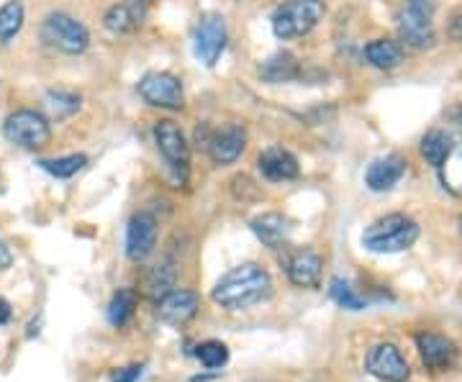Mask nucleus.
<instances>
[{
	"label": "nucleus",
	"mask_w": 462,
	"mask_h": 382,
	"mask_svg": "<svg viewBox=\"0 0 462 382\" xmlns=\"http://www.w3.org/2000/svg\"><path fill=\"white\" fill-rule=\"evenodd\" d=\"M103 26L111 33L124 36V33H132L139 29V16H136V11H134L132 5H124V3L121 5H111L106 11V16H103Z\"/></svg>",
	"instance_id": "obj_24"
},
{
	"label": "nucleus",
	"mask_w": 462,
	"mask_h": 382,
	"mask_svg": "<svg viewBox=\"0 0 462 382\" xmlns=\"http://www.w3.org/2000/svg\"><path fill=\"white\" fill-rule=\"evenodd\" d=\"M42 39H44L47 47L62 51V54H69V57L83 54L90 47V32L85 29L83 21H78L69 14H62V11L50 14V16L44 18Z\"/></svg>",
	"instance_id": "obj_5"
},
{
	"label": "nucleus",
	"mask_w": 462,
	"mask_h": 382,
	"mask_svg": "<svg viewBox=\"0 0 462 382\" xmlns=\"http://www.w3.org/2000/svg\"><path fill=\"white\" fill-rule=\"evenodd\" d=\"M329 296L331 300L339 305V308H345V311H365L367 308V300L352 287L349 280L345 277H334L329 283Z\"/></svg>",
	"instance_id": "obj_27"
},
{
	"label": "nucleus",
	"mask_w": 462,
	"mask_h": 382,
	"mask_svg": "<svg viewBox=\"0 0 462 382\" xmlns=\"http://www.w3.org/2000/svg\"><path fill=\"white\" fill-rule=\"evenodd\" d=\"M44 108L51 118L62 121V118H69L72 114L80 111V96L78 93H67V90H50L44 96Z\"/></svg>",
	"instance_id": "obj_26"
},
{
	"label": "nucleus",
	"mask_w": 462,
	"mask_h": 382,
	"mask_svg": "<svg viewBox=\"0 0 462 382\" xmlns=\"http://www.w3.org/2000/svg\"><path fill=\"white\" fill-rule=\"evenodd\" d=\"M136 93L142 96L144 103L154 105V108H165V111H180L185 105V96H182V83L170 75V72H147L139 85Z\"/></svg>",
	"instance_id": "obj_9"
},
{
	"label": "nucleus",
	"mask_w": 462,
	"mask_h": 382,
	"mask_svg": "<svg viewBox=\"0 0 462 382\" xmlns=\"http://www.w3.org/2000/svg\"><path fill=\"white\" fill-rule=\"evenodd\" d=\"M200 308V298L193 290H172L157 300V318L167 326H185L193 321Z\"/></svg>",
	"instance_id": "obj_12"
},
{
	"label": "nucleus",
	"mask_w": 462,
	"mask_h": 382,
	"mask_svg": "<svg viewBox=\"0 0 462 382\" xmlns=\"http://www.w3.org/2000/svg\"><path fill=\"white\" fill-rule=\"evenodd\" d=\"M142 372H144V365L124 367V369H118L114 375V382H136L142 377Z\"/></svg>",
	"instance_id": "obj_30"
},
{
	"label": "nucleus",
	"mask_w": 462,
	"mask_h": 382,
	"mask_svg": "<svg viewBox=\"0 0 462 382\" xmlns=\"http://www.w3.org/2000/svg\"><path fill=\"white\" fill-rule=\"evenodd\" d=\"M260 77L270 85L293 83V80H298L300 77V65H298L296 54H291V51L273 54L270 59H264L263 65H260Z\"/></svg>",
	"instance_id": "obj_19"
},
{
	"label": "nucleus",
	"mask_w": 462,
	"mask_h": 382,
	"mask_svg": "<svg viewBox=\"0 0 462 382\" xmlns=\"http://www.w3.org/2000/svg\"><path fill=\"white\" fill-rule=\"evenodd\" d=\"M11 262H14V254H11V250L0 241V269L11 267Z\"/></svg>",
	"instance_id": "obj_31"
},
{
	"label": "nucleus",
	"mask_w": 462,
	"mask_h": 382,
	"mask_svg": "<svg viewBox=\"0 0 462 382\" xmlns=\"http://www.w3.org/2000/svg\"><path fill=\"white\" fill-rule=\"evenodd\" d=\"M206 147L216 165H234L247 150V133L242 126H224L211 133Z\"/></svg>",
	"instance_id": "obj_13"
},
{
	"label": "nucleus",
	"mask_w": 462,
	"mask_h": 382,
	"mask_svg": "<svg viewBox=\"0 0 462 382\" xmlns=\"http://www.w3.org/2000/svg\"><path fill=\"white\" fill-rule=\"evenodd\" d=\"M157 247V218L152 214H136L126 226V257L144 262Z\"/></svg>",
	"instance_id": "obj_11"
},
{
	"label": "nucleus",
	"mask_w": 462,
	"mask_h": 382,
	"mask_svg": "<svg viewBox=\"0 0 462 382\" xmlns=\"http://www.w3.org/2000/svg\"><path fill=\"white\" fill-rule=\"evenodd\" d=\"M365 367L373 377H378L383 382H406L411 369H409V362L403 359V354L398 350L396 344H375L373 350L367 351V359H365Z\"/></svg>",
	"instance_id": "obj_10"
},
{
	"label": "nucleus",
	"mask_w": 462,
	"mask_h": 382,
	"mask_svg": "<svg viewBox=\"0 0 462 382\" xmlns=\"http://www.w3.org/2000/svg\"><path fill=\"white\" fill-rule=\"evenodd\" d=\"M11 305H8V300H3L0 298V326H5L8 321H11Z\"/></svg>",
	"instance_id": "obj_32"
},
{
	"label": "nucleus",
	"mask_w": 462,
	"mask_h": 382,
	"mask_svg": "<svg viewBox=\"0 0 462 382\" xmlns=\"http://www.w3.org/2000/svg\"><path fill=\"white\" fill-rule=\"evenodd\" d=\"M26 21V8L21 0H8L0 8V44H11L18 36V32L23 29Z\"/></svg>",
	"instance_id": "obj_23"
},
{
	"label": "nucleus",
	"mask_w": 462,
	"mask_h": 382,
	"mask_svg": "<svg viewBox=\"0 0 462 382\" xmlns=\"http://www.w3.org/2000/svg\"><path fill=\"white\" fill-rule=\"evenodd\" d=\"M226 39H229V32H226L224 16L203 14L196 26V36H193V51H196L200 65L214 67L226 50Z\"/></svg>",
	"instance_id": "obj_8"
},
{
	"label": "nucleus",
	"mask_w": 462,
	"mask_h": 382,
	"mask_svg": "<svg viewBox=\"0 0 462 382\" xmlns=\"http://www.w3.org/2000/svg\"><path fill=\"white\" fill-rule=\"evenodd\" d=\"M139 3H149V0H139Z\"/></svg>",
	"instance_id": "obj_33"
},
{
	"label": "nucleus",
	"mask_w": 462,
	"mask_h": 382,
	"mask_svg": "<svg viewBox=\"0 0 462 382\" xmlns=\"http://www.w3.org/2000/svg\"><path fill=\"white\" fill-rule=\"evenodd\" d=\"M273 290V280L267 275V269H263L254 262H247V265H239L229 269L218 283H216L214 298L216 305L226 308V311H242V308H249L254 303H263Z\"/></svg>",
	"instance_id": "obj_1"
},
{
	"label": "nucleus",
	"mask_w": 462,
	"mask_h": 382,
	"mask_svg": "<svg viewBox=\"0 0 462 382\" xmlns=\"http://www.w3.org/2000/svg\"><path fill=\"white\" fill-rule=\"evenodd\" d=\"M365 57L378 69H396L403 62V44L396 39H375L365 47Z\"/></svg>",
	"instance_id": "obj_20"
},
{
	"label": "nucleus",
	"mask_w": 462,
	"mask_h": 382,
	"mask_svg": "<svg viewBox=\"0 0 462 382\" xmlns=\"http://www.w3.org/2000/svg\"><path fill=\"white\" fill-rule=\"evenodd\" d=\"M134 311H136V293H134L132 287L118 290L111 298V303H108V321H111V326H116V329L126 326L132 321Z\"/></svg>",
	"instance_id": "obj_25"
},
{
	"label": "nucleus",
	"mask_w": 462,
	"mask_h": 382,
	"mask_svg": "<svg viewBox=\"0 0 462 382\" xmlns=\"http://www.w3.org/2000/svg\"><path fill=\"white\" fill-rule=\"evenodd\" d=\"M154 144H157V151L162 154L167 169L175 175V180L185 183L188 172H190V147H188V139L180 126L170 118L160 121L154 126Z\"/></svg>",
	"instance_id": "obj_7"
},
{
	"label": "nucleus",
	"mask_w": 462,
	"mask_h": 382,
	"mask_svg": "<svg viewBox=\"0 0 462 382\" xmlns=\"http://www.w3.org/2000/svg\"><path fill=\"white\" fill-rule=\"evenodd\" d=\"M434 11L437 0H406L398 18V33L406 47L419 51L434 47Z\"/></svg>",
	"instance_id": "obj_4"
},
{
	"label": "nucleus",
	"mask_w": 462,
	"mask_h": 382,
	"mask_svg": "<svg viewBox=\"0 0 462 382\" xmlns=\"http://www.w3.org/2000/svg\"><path fill=\"white\" fill-rule=\"evenodd\" d=\"M406 175V162L403 157L398 154H385L375 162H370V167L365 169V185L373 190V193H388L393 190L401 177Z\"/></svg>",
	"instance_id": "obj_16"
},
{
	"label": "nucleus",
	"mask_w": 462,
	"mask_h": 382,
	"mask_svg": "<svg viewBox=\"0 0 462 382\" xmlns=\"http://www.w3.org/2000/svg\"><path fill=\"white\" fill-rule=\"evenodd\" d=\"M249 229H252V233L263 241L267 250H281L282 244H288L291 221L282 214H263V216L252 218Z\"/></svg>",
	"instance_id": "obj_18"
},
{
	"label": "nucleus",
	"mask_w": 462,
	"mask_h": 382,
	"mask_svg": "<svg viewBox=\"0 0 462 382\" xmlns=\"http://www.w3.org/2000/svg\"><path fill=\"white\" fill-rule=\"evenodd\" d=\"M321 257L314 250H298L288 259V280L298 287H319L321 285Z\"/></svg>",
	"instance_id": "obj_17"
},
{
	"label": "nucleus",
	"mask_w": 462,
	"mask_h": 382,
	"mask_svg": "<svg viewBox=\"0 0 462 382\" xmlns=\"http://www.w3.org/2000/svg\"><path fill=\"white\" fill-rule=\"evenodd\" d=\"M85 165H88L85 154H67V157H57V159H39V167L44 172H50L51 177H60V180H67V177L78 175Z\"/></svg>",
	"instance_id": "obj_28"
},
{
	"label": "nucleus",
	"mask_w": 462,
	"mask_h": 382,
	"mask_svg": "<svg viewBox=\"0 0 462 382\" xmlns=\"http://www.w3.org/2000/svg\"><path fill=\"white\" fill-rule=\"evenodd\" d=\"M260 172L267 183H291L300 175V165H298L296 154L288 151L285 147H267L257 159Z\"/></svg>",
	"instance_id": "obj_15"
},
{
	"label": "nucleus",
	"mask_w": 462,
	"mask_h": 382,
	"mask_svg": "<svg viewBox=\"0 0 462 382\" xmlns=\"http://www.w3.org/2000/svg\"><path fill=\"white\" fill-rule=\"evenodd\" d=\"M3 136L14 147H21V150H42V147L50 144L51 139L50 121L39 111L23 108V111H16V114H11V116L5 118Z\"/></svg>",
	"instance_id": "obj_6"
},
{
	"label": "nucleus",
	"mask_w": 462,
	"mask_h": 382,
	"mask_svg": "<svg viewBox=\"0 0 462 382\" xmlns=\"http://www.w3.org/2000/svg\"><path fill=\"white\" fill-rule=\"evenodd\" d=\"M175 285H178V267L172 262H160L152 267L144 277V296L152 300L165 298L167 293L175 290Z\"/></svg>",
	"instance_id": "obj_21"
},
{
	"label": "nucleus",
	"mask_w": 462,
	"mask_h": 382,
	"mask_svg": "<svg viewBox=\"0 0 462 382\" xmlns=\"http://www.w3.org/2000/svg\"><path fill=\"white\" fill-rule=\"evenodd\" d=\"M416 350H419V357L421 362L434 369V372H442V369H449L457 359V347L455 341H449L442 333H419L416 336Z\"/></svg>",
	"instance_id": "obj_14"
},
{
	"label": "nucleus",
	"mask_w": 462,
	"mask_h": 382,
	"mask_svg": "<svg viewBox=\"0 0 462 382\" xmlns=\"http://www.w3.org/2000/svg\"><path fill=\"white\" fill-rule=\"evenodd\" d=\"M419 223L406 214H388L363 232V247L373 254H398L411 250L419 239Z\"/></svg>",
	"instance_id": "obj_2"
},
{
	"label": "nucleus",
	"mask_w": 462,
	"mask_h": 382,
	"mask_svg": "<svg viewBox=\"0 0 462 382\" xmlns=\"http://www.w3.org/2000/svg\"><path fill=\"white\" fill-rule=\"evenodd\" d=\"M452 151H455V141H452V136L442 129H434L430 132L424 139H421V157L430 162L431 167H445V162L452 157Z\"/></svg>",
	"instance_id": "obj_22"
},
{
	"label": "nucleus",
	"mask_w": 462,
	"mask_h": 382,
	"mask_svg": "<svg viewBox=\"0 0 462 382\" xmlns=\"http://www.w3.org/2000/svg\"><path fill=\"white\" fill-rule=\"evenodd\" d=\"M196 357H199V362L203 367L218 369V367H224L229 362V350L221 341H203V344L196 347Z\"/></svg>",
	"instance_id": "obj_29"
},
{
	"label": "nucleus",
	"mask_w": 462,
	"mask_h": 382,
	"mask_svg": "<svg viewBox=\"0 0 462 382\" xmlns=\"http://www.w3.org/2000/svg\"><path fill=\"white\" fill-rule=\"evenodd\" d=\"M327 14L324 0H285L273 14V32L282 41L311 33Z\"/></svg>",
	"instance_id": "obj_3"
}]
</instances>
